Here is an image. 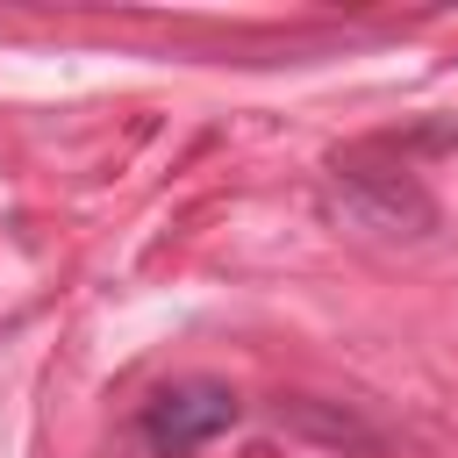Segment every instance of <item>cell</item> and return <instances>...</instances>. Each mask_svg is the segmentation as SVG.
Here are the masks:
<instances>
[{"label":"cell","instance_id":"6da1fadb","mask_svg":"<svg viewBox=\"0 0 458 458\" xmlns=\"http://www.w3.org/2000/svg\"><path fill=\"white\" fill-rule=\"evenodd\" d=\"M329 208L372 236H429L437 229V200L408 179V165H365L358 150L329 165Z\"/></svg>","mask_w":458,"mask_h":458},{"label":"cell","instance_id":"7a4b0ae2","mask_svg":"<svg viewBox=\"0 0 458 458\" xmlns=\"http://www.w3.org/2000/svg\"><path fill=\"white\" fill-rule=\"evenodd\" d=\"M236 415H243V408H236V394H229L222 379H179V386L150 394V408H143V437H150L157 451H193V444L236 429Z\"/></svg>","mask_w":458,"mask_h":458}]
</instances>
